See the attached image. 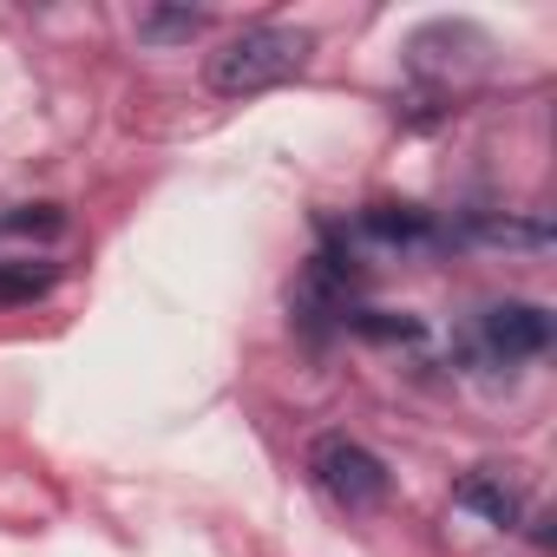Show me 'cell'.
<instances>
[{"instance_id": "obj_7", "label": "cell", "mask_w": 557, "mask_h": 557, "mask_svg": "<svg viewBox=\"0 0 557 557\" xmlns=\"http://www.w3.org/2000/svg\"><path fill=\"white\" fill-rule=\"evenodd\" d=\"M138 34H145V40H190V34H203V14L151 8V14H138Z\"/></svg>"}, {"instance_id": "obj_4", "label": "cell", "mask_w": 557, "mask_h": 557, "mask_svg": "<svg viewBox=\"0 0 557 557\" xmlns=\"http://www.w3.org/2000/svg\"><path fill=\"white\" fill-rule=\"evenodd\" d=\"M355 236H368L381 249H433V243H446V230L420 203H368L355 216Z\"/></svg>"}, {"instance_id": "obj_8", "label": "cell", "mask_w": 557, "mask_h": 557, "mask_svg": "<svg viewBox=\"0 0 557 557\" xmlns=\"http://www.w3.org/2000/svg\"><path fill=\"white\" fill-rule=\"evenodd\" d=\"M0 230H8V236H60V230H66V216H60V203H34V210L0 216Z\"/></svg>"}, {"instance_id": "obj_6", "label": "cell", "mask_w": 557, "mask_h": 557, "mask_svg": "<svg viewBox=\"0 0 557 557\" xmlns=\"http://www.w3.org/2000/svg\"><path fill=\"white\" fill-rule=\"evenodd\" d=\"M60 269L53 262H0V309H27L40 296H53Z\"/></svg>"}, {"instance_id": "obj_3", "label": "cell", "mask_w": 557, "mask_h": 557, "mask_svg": "<svg viewBox=\"0 0 557 557\" xmlns=\"http://www.w3.org/2000/svg\"><path fill=\"white\" fill-rule=\"evenodd\" d=\"M472 342H479V355L498 361V368L537 361V355L550 348V309H544V302H492V309H479Z\"/></svg>"}, {"instance_id": "obj_1", "label": "cell", "mask_w": 557, "mask_h": 557, "mask_svg": "<svg viewBox=\"0 0 557 557\" xmlns=\"http://www.w3.org/2000/svg\"><path fill=\"white\" fill-rule=\"evenodd\" d=\"M315 40L302 27H243L236 40H223L203 66L210 92L216 99H249V92H269V86H289L302 66H309Z\"/></svg>"}, {"instance_id": "obj_5", "label": "cell", "mask_w": 557, "mask_h": 557, "mask_svg": "<svg viewBox=\"0 0 557 557\" xmlns=\"http://www.w3.org/2000/svg\"><path fill=\"white\" fill-rule=\"evenodd\" d=\"M453 505L479 511V518H485V524H498V531H511V524L524 518V492H518V485H505V472H492V466L466 472V479L453 485Z\"/></svg>"}, {"instance_id": "obj_2", "label": "cell", "mask_w": 557, "mask_h": 557, "mask_svg": "<svg viewBox=\"0 0 557 557\" xmlns=\"http://www.w3.org/2000/svg\"><path fill=\"white\" fill-rule=\"evenodd\" d=\"M309 485H315L335 511L361 518V511H381V505H387L394 472H387V459H381L374 446H361L355 433H322V440L309 446Z\"/></svg>"}]
</instances>
